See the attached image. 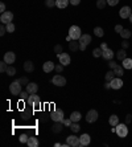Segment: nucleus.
Masks as SVG:
<instances>
[{"label":"nucleus","instance_id":"nucleus-1","mask_svg":"<svg viewBox=\"0 0 132 147\" xmlns=\"http://www.w3.org/2000/svg\"><path fill=\"white\" fill-rule=\"evenodd\" d=\"M115 130H116V134L119 138H125L128 135V127H127V123H119L115 126Z\"/></svg>","mask_w":132,"mask_h":147},{"label":"nucleus","instance_id":"nucleus-2","mask_svg":"<svg viewBox=\"0 0 132 147\" xmlns=\"http://www.w3.org/2000/svg\"><path fill=\"white\" fill-rule=\"evenodd\" d=\"M69 36L72 37V40H79L82 36V31L78 25H72L69 28Z\"/></svg>","mask_w":132,"mask_h":147},{"label":"nucleus","instance_id":"nucleus-3","mask_svg":"<svg viewBox=\"0 0 132 147\" xmlns=\"http://www.w3.org/2000/svg\"><path fill=\"white\" fill-rule=\"evenodd\" d=\"M26 103L34 109H38L41 106V100H40V97L36 96V94H30L29 97H28V100H26Z\"/></svg>","mask_w":132,"mask_h":147},{"label":"nucleus","instance_id":"nucleus-4","mask_svg":"<svg viewBox=\"0 0 132 147\" xmlns=\"http://www.w3.org/2000/svg\"><path fill=\"white\" fill-rule=\"evenodd\" d=\"M21 86L23 85L19 82V80H16V81L12 82L11 85H9V92H11L12 96H17V97H19V94L23 92V90H21Z\"/></svg>","mask_w":132,"mask_h":147},{"label":"nucleus","instance_id":"nucleus-5","mask_svg":"<svg viewBox=\"0 0 132 147\" xmlns=\"http://www.w3.org/2000/svg\"><path fill=\"white\" fill-rule=\"evenodd\" d=\"M50 119L54 122H62L64 121V111L61 109H56L50 113Z\"/></svg>","mask_w":132,"mask_h":147},{"label":"nucleus","instance_id":"nucleus-6","mask_svg":"<svg viewBox=\"0 0 132 147\" xmlns=\"http://www.w3.org/2000/svg\"><path fill=\"white\" fill-rule=\"evenodd\" d=\"M52 84L53 85H56V86H65L66 85V78L58 73V74H56V76H53Z\"/></svg>","mask_w":132,"mask_h":147},{"label":"nucleus","instance_id":"nucleus-7","mask_svg":"<svg viewBox=\"0 0 132 147\" xmlns=\"http://www.w3.org/2000/svg\"><path fill=\"white\" fill-rule=\"evenodd\" d=\"M12 20H13V13L9 11H5L0 16V21H1V24H4V25H7L8 23H12Z\"/></svg>","mask_w":132,"mask_h":147},{"label":"nucleus","instance_id":"nucleus-8","mask_svg":"<svg viewBox=\"0 0 132 147\" xmlns=\"http://www.w3.org/2000/svg\"><path fill=\"white\" fill-rule=\"evenodd\" d=\"M98 117H99V114H98L97 110H94V109H93V110H89L87 114H86V122H89V123H94V122H97Z\"/></svg>","mask_w":132,"mask_h":147},{"label":"nucleus","instance_id":"nucleus-9","mask_svg":"<svg viewBox=\"0 0 132 147\" xmlns=\"http://www.w3.org/2000/svg\"><path fill=\"white\" fill-rule=\"evenodd\" d=\"M66 143L69 144V147H81L79 138L77 135H69L66 138Z\"/></svg>","mask_w":132,"mask_h":147},{"label":"nucleus","instance_id":"nucleus-10","mask_svg":"<svg viewBox=\"0 0 132 147\" xmlns=\"http://www.w3.org/2000/svg\"><path fill=\"white\" fill-rule=\"evenodd\" d=\"M131 15H132V11H131V7H128V5L121 7L120 11H119V16H120L121 19H129Z\"/></svg>","mask_w":132,"mask_h":147},{"label":"nucleus","instance_id":"nucleus-11","mask_svg":"<svg viewBox=\"0 0 132 147\" xmlns=\"http://www.w3.org/2000/svg\"><path fill=\"white\" fill-rule=\"evenodd\" d=\"M58 60H60V62L64 66L70 65V62H72V58H70L69 53H60L58 54Z\"/></svg>","mask_w":132,"mask_h":147},{"label":"nucleus","instance_id":"nucleus-12","mask_svg":"<svg viewBox=\"0 0 132 147\" xmlns=\"http://www.w3.org/2000/svg\"><path fill=\"white\" fill-rule=\"evenodd\" d=\"M110 84H111V89L119 90L123 86V80H121V77H116L114 78L112 81H110Z\"/></svg>","mask_w":132,"mask_h":147},{"label":"nucleus","instance_id":"nucleus-13","mask_svg":"<svg viewBox=\"0 0 132 147\" xmlns=\"http://www.w3.org/2000/svg\"><path fill=\"white\" fill-rule=\"evenodd\" d=\"M91 142V138L89 134H82V135L79 136V143H81V147H86L89 146Z\"/></svg>","mask_w":132,"mask_h":147},{"label":"nucleus","instance_id":"nucleus-14","mask_svg":"<svg viewBox=\"0 0 132 147\" xmlns=\"http://www.w3.org/2000/svg\"><path fill=\"white\" fill-rule=\"evenodd\" d=\"M4 61L7 62L8 65H11L13 62L16 61V54L13 52H7V53L4 54Z\"/></svg>","mask_w":132,"mask_h":147},{"label":"nucleus","instance_id":"nucleus-15","mask_svg":"<svg viewBox=\"0 0 132 147\" xmlns=\"http://www.w3.org/2000/svg\"><path fill=\"white\" fill-rule=\"evenodd\" d=\"M26 92L29 94H36L37 93V90H38V85L36 84V82H29L28 85H26Z\"/></svg>","mask_w":132,"mask_h":147},{"label":"nucleus","instance_id":"nucleus-16","mask_svg":"<svg viewBox=\"0 0 132 147\" xmlns=\"http://www.w3.org/2000/svg\"><path fill=\"white\" fill-rule=\"evenodd\" d=\"M42 69H44L45 73H50V72H53V70L56 69V65H54L53 61H46L45 64H44V66H42Z\"/></svg>","mask_w":132,"mask_h":147},{"label":"nucleus","instance_id":"nucleus-17","mask_svg":"<svg viewBox=\"0 0 132 147\" xmlns=\"http://www.w3.org/2000/svg\"><path fill=\"white\" fill-rule=\"evenodd\" d=\"M64 130V123L62 122H54V125L52 126V131L54 134H60Z\"/></svg>","mask_w":132,"mask_h":147},{"label":"nucleus","instance_id":"nucleus-18","mask_svg":"<svg viewBox=\"0 0 132 147\" xmlns=\"http://www.w3.org/2000/svg\"><path fill=\"white\" fill-rule=\"evenodd\" d=\"M102 57L104 58V60H107V61H110V60H112V58H114V50H112V49H110V48L104 49V50H103Z\"/></svg>","mask_w":132,"mask_h":147},{"label":"nucleus","instance_id":"nucleus-19","mask_svg":"<svg viewBox=\"0 0 132 147\" xmlns=\"http://www.w3.org/2000/svg\"><path fill=\"white\" fill-rule=\"evenodd\" d=\"M26 144L29 147H38L40 142H38V138H36L34 135H29V139L26 142Z\"/></svg>","mask_w":132,"mask_h":147},{"label":"nucleus","instance_id":"nucleus-20","mask_svg":"<svg viewBox=\"0 0 132 147\" xmlns=\"http://www.w3.org/2000/svg\"><path fill=\"white\" fill-rule=\"evenodd\" d=\"M70 3V0H56V7L60 8V9H64L66 8Z\"/></svg>","mask_w":132,"mask_h":147},{"label":"nucleus","instance_id":"nucleus-21","mask_svg":"<svg viewBox=\"0 0 132 147\" xmlns=\"http://www.w3.org/2000/svg\"><path fill=\"white\" fill-rule=\"evenodd\" d=\"M24 70H25L26 73H32L34 70V65L32 61H25L24 62Z\"/></svg>","mask_w":132,"mask_h":147},{"label":"nucleus","instance_id":"nucleus-22","mask_svg":"<svg viewBox=\"0 0 132 147\" xmlns=\"http://www.w3.org/2000/svg\"><path fill=\"white\" fill-rule=\"evenodd\" d=\"M69 49L72 50V52H77L79 49V41L77 40H72L70 43H69Z\"/></svg>","mask_w":132,"mask_h":147},{"label":"nucleus","instance_id":"nucleus-23","mask_svg":"<svg viewBox=\"0 0 132 147\" xmlns=\"http://www.w3.org/2000/svg\"><path fill=\"white\" fill-rule=\"evenodd\" d=\"M81 44H85V45H89L91 43V36L90 35H82L81 36V39L78 40Z\"/></svg>","mask_w":132,"mask_h":147},{"label":"nucleus","instance_id":"nucleus-24","mask_svg":"<svg viewBox=\"0 0 132 147\" xmlns=\"http://www.w3.org/2000/svg\"><path fill=\"white\" fill-rule=\"evenodd\" d=\"M119 35L123 37V40H127V39H129V37H132V31H129V29L124 28V29H123V31H121Z\"/></svg>","mask_w":132,"mask_h":147},{"label":"nucleus","instance_id":"nucleus-25","mask_svg":"<svg viewBox=\"0 0 132 147\" xmlns=\"http://www.w3.org/2000/svg\"><path fill=\"white\" fill-rule=\"evenodd\" d=\"M125 57H127V52H125V49H123V48H121V49H119L116 52V58H118V60L123 61Z\"/></svg>","mask_w":132,"mask_h":147},{"label":"nucleus","instance_id":"nucleus-26","mask_svg":"<svg viewBox=\"0 0 132 147\" xmlns=\"http://www.w3.org/2000/svg\"><path fill=\"white\" fill-rule=\"evenodd\" d=\"M114 72H115V74L118 77H121L124 74V68H123V65H116L114 68Z\"/></svg>","mask_w":132,"mask_h":147},{"label":"nucleus","instance_id":"nucleus-27","mask_svg":"<svg viewBox=\"0 0 132 147\" xmlns=\"http://www.w3.org/2000/svg\"><path fill=\"white\" fill-rule=\"evenodd\" d=\"M81 118H82V115H81L79 111H73L72 114H70V119H72L73 122H79Z\"/></svg>","mask_w":132,"mask_h":147},{"label":"nucleus","instance_id":"nucleus-28","mask_svg":"<svg viewBox=\"0 0 132 147\" xmlns=\"http://www.w3.org/2000/svg\"><path fill=\"white\" fill-rule=\"evenodd\" d=\"M108 123L111 125V126H116V125H119V117L115 115V114H112V115L110 117V119H108Z\"/></svg>","mask_w":132,"mask_h":147},{"label":"nucleus","instance_id":"nucleus-29","mask_svg":"<svg viewBox=\"0 0 132 147\" xmlns=\"http://www.w3.org/2000/svg\"><path fill=\"white\" fill-rule=\"evenodd\" d=\"M121 65H123V68H124V69H132V58H127L125 57L124 60H123V64H121Z\"/></svg>","mask_w":132,"mask_h":147},{"label":"nucleus","instance_id":"nucleus-30","mask_svg":"<svg viewBox=\"0 0 132 147\" xmlns=\"http://www.w3.org/2000/svg\"><path fill=\"white\" fill-rule=\"evenodd\" d=\"M94 35L97 36V37H103V36H104V31H103V28L95 27L94 28Z\"/></svg>","mask_w":132,"mask_h":147},{"label":"nucleus","instance_id":"nucleus-31","mask_svg":"<svg viewBox=\"0 0 132 147\" xmlns=\"http://www.w3.org/2000/svg\"><path fill=\"white\" fill-rule=\"evenodd\" d=\"M114 76H115V72H114V69H110L107 73H106V81L107 82H110V81H112L114 78Z\"/></svg>","mask_w":132,"mask_h":147},{"label":"nucleus","instance_id":"nucleus-32","mask_svg":"<svg viewBox=\"0 0 132 147\" xmlns=\"http://www.w3.org/2000/svg\"><path fill=\"white\" fill-rule=\"evenodd\" d=\"M70 130H72L73 132H78L79 130H81V126L78 125V122H73V123L70 125Z\"/></svg>","mask_w":132,"mask_h":147},{"label":"nucleus","instance_id":"nucleus-33","mask_svg":"<svg viewBox=\"0 0 132 147\" xmlns=\"http://www.w3.org/2000/svg\"><path fill=\"white\" fill-rule=\"evenodd\" d=\"M49 118H50V114H48V113H41L40 122H42V123H46V122L49 121Z\"/></svg>","mask_w":132,"mask_h":147},{"label":"nucleus","instance_id":"nucleus-34","mask_svg":"<svg viewBox=\"0 0 132 147\" xmlns=\"http://www.w3.org/2000/svg\"><path fill=\"white\" fill-rule=\"evenodd\" d=\"M5 73H7L9 77H13V76L16 74V68H15V66H8V69H7Z\"/></svg>","mask_w":132,"mask_h":147},{"label":"nucleus","instance_id":"nucleus-35","mask_svg":"<svg viewBox=\"0 0 132 147\" xmlns=\"http://www.w3.org/2000/svg\"><path fill=\"white\" fill-rule=\"evenodd\" d=\"M102 54H103V50L100 49V48H95L94 50H93V56H94V57H102Z\"/></svg>","mask_w":132,"mask_h":147},{"label":"nucleus","instance_id":"nucleus-36","mask_svg":"<svg viewBox=\"0 0 132 147\" xmlns=\"http://www.w3.org/2000/svg\"><path fill=\"white\" fill-rule=\"evenodd\" d=\"M106 5H107V0H97V7L99 9H104Z\"/></svg>","mask_w":132,"mask_h":147},{"label":"nucleus","instance_id":"nucleus-37","mask_svg":"<svg viewBox=\"0 0 132 147\" xmlns=\"http://www.w3.org/2000/svg\"><path fill=\"white\" fill-rule=\"evenodd\" d=\"M7 69H8V64L3 60V61L0 62V72H1V73H5V72H7Z\"/></svg>","mask_w":132,"mask_h":147},{"label":"nucleus","instance_id":"nucleus-38","mask_svg":"<svg viewBox=\"0 0 132 147\" xmlns=\"http://www.w3.org/2000/svg\"><path fill=\"white\" fill-rule=\"evenodd\" d=\"M5 27H7V32H8V33H13V32H15V24H13V23H8Z\"/></svg>","mask_w":132,"mask_h":147},{"label":"nucleus","instance_id":"nucleus-39","mask_svg":"<svg viewBox=\"0 0 132 147\" xmlns=\"http://www.w3.org/2000/svg\"><path fill=\"white\" fill-rule=\"evenodd\" d=\"M28 97H29V93H28L26 90H25V92H21V93L19 94V98H20V100L25 101V102H26V100H28Z\"/></svg>","mask_w":132,"mask_h":147},{"label":"nucleus","instance_id":"nucleus-40","mask_svg":"<svg viewBox=\"0 0 132 147\" xmlns=\"http://www.w3.org/2000/svg\"><path fill=\"white\" fill-rule=\"evenodd\" d=\"M28 139H29V135H28V134H21V135H20V143H26Z\"/></svg>","mask_w":132,"mask_h":147},{"label":"nucleus","instance_id":"nucleus-41","mask_svg":"<svg viewBox=\"0 0 132 147\" xmlns=\"http://www.w3.org/2000/svg\"><path fill=\"white\" fill-rule=\"evenodd\" d=\"M21 117H23V119H24V121H26L28 118H30V117H32V111H28V110H25V111H23Z\"/></svg>","mask_w":132,"mask_h":147},{"label":"nucleus","instance_id":"nucleus-42","mask_svg":"<svg viewBox=\"0 0 132 147\" xmlns=\"http://www.w3.org/2000/svg\"><path fill=\"white\" fill-rule=\"evenodd\" d=\"M45 5L48 8H53L56 5V0H45Z\"/></svg>","mask_w":132,"mask_h":147},{"label":"nucleus","instance_id":"nucleus-43","mask_svg":"<svg viewBox=\"0 0 132 147\" xmlns=\"http://www.w3.org/2000/svg\"><path fill=\"white\" fill-rule=\"evenodd\" d=\"M64 68H65V66L60 62V64H57V65H56V69H54V70H56L57 73H62V72H64Z\"/></svg>","mask_w":132,"mask_h":147},{"label":"nucleus","instance_id":"nucleus-44","mask_svg":"<svg viewBox=\"0 0 132 147\" xmlns=\"http://www.w3.org/2000/svg\"><path fill=\"white\" fill-rule=\"evenodd\" d=\"M62 123H64V126H66V127H70V125L73 123V121L70 119V118H64Z\"/></svg>","mask_w":132,"mask_h":147},{"label":"nucleus","instance_id":"nucleus-45","mask_svg":"<svg viewBox=\"0 0 132 147\" xmlns=\"http://www.w3.org/2000/svg\"><path fill=\"white\" fill-rule=\"evenodd\" d=\"M5 33H7V27H5L4 24H1V25H0V36H4Z\"/></svg>","mask_w":132,"mask_h":147},{"label":"nucleus","instance_id":"nucleus-46","mask_svg":"<svg viewBox=\"0 0 132 147\" xmlns=\"http://www.w3.org/2000/svg\"><path fill=\"white\" fill-rule=\"evenodd\" d=\"M54 52L57 53V56H58L60 53H62V45H60V44L56 45V47H54Z\"/></svg>","mask_w":132,"mask_h":147},{"label":"nucleus","instance_id":"nucleus-47","mask_svg":"<svg viewBox=\"0 0 132 147\" xmlns=\"http://www.w3.org/2000/svg\"><path fill=\"white\" fill-rule=\"evenodd\" d=\"M19 82L21 84V85H28V84H29V81H28V78H26V77L19 78Z\"/></svg>","mask_w":132,"mask_h":147},{"label":"nucleus","instance_id":"nucleus-48","mask_svg":"<svg viewBox=\"0 0 132 147\" xmlns=\"http://www.w3.org/2000/svg\"><path fill=\"white\" fill-rule=\"evenodd\" d=\"M119 1H120V0H107V4H108V5H111V7H115V5H116Z\"/></svg>","mask_w":132,"mask_h":147},{"label":"nucleus","instance_id":"nucleus-49","mask_svg":"<svg viewBox=\"0 0 132 147\" xmlns=\"http://www.w3.org/2000/svg\"><path fill=\"white\" fill-rule=\"evenodd\" d=\"M116 65H118V64L115 61H112V60H110V61H108V68H110V69H114Z\"/></svg>","mask_w":132,"mask_h":147},{"label":"nucleus","instance_id":"nucleus-50","mask_svg":"<svg viewBox=\"0 0 132 147\" xmlns=\"http://www.w3.org/2000/svg\"><path fill=\"white\" fill-rule=\"evenodd\" d=\"M123 29H124V28L121 27L120 24H118V25H115V32H118V33H120V32L123 31Z\"/></svg>","mask_w":132,"mask_h":147},{"label":"nucleus","instance_id":"nucleus-51","mask_svg":"<svg viewBox=\"0 0 132 147\" xmlns=\"http://www.w3.org/2000/svg\"><path fill=\"white\" fill-rule=\"evenodd\" d=\"M128 47H129V43L127 41V40H123V43H121V48H123V49H127Z\"/></svg>","mask_w":132,"mask_h":147},{"label":"nucleus","instance_id":"nucleus-52","mask_svg":"<svg viewBox=\"0 0 132 147\" xmlns=\"http://www.w3.org/2000/svg\"><path fill=\"white\" fill-rule=\"evenodd\" d=\"M132 122V115L131 114H127V115H125V123L128 125V123H131Z\"/></svg>","mask_w":132,"mask_h":147},{"label":"nucleus","instance_id":"nucleus-53","mask_svg":"<svg viewBox=\"0 0 132 147\" xmlns=\"http://www.w3.org/2000/svg\"><path fill=\"white\" fill-rule=\"evenodd\" d=\"M0 12H1V13L5 12V4L4 3H0Z\"/></svg>","mask_w":132,"mask_h":147},{"label":"nucleus","instance_id":"nucleus-54","mask_svg":"<svg viewBox=\"0 0 132 147\" xmlns=\"http://www.w3.org/2000/svg\"><path fill=\"white\" fill-rule=\"evenodd\" d=\"M70 3H72V5H78L81 3V0H70Z\"/></svg>","mask_w":132,"mask_h":147},{"label":"nucleus","instance_id":"nucleus-55","mask_svg":"<svg viewBox=\"0 0 132 147\" xmlns=\"http://www.w3.org/2000/svg\"><path fill=\"white\" fill-rule=\"evenodd\" d=\"M86 48H87V45H85V44H81V43H79V49L82 50V52H83V50H86Z\"/></svg>","mask_w":132,"mask_h":147},{"label":"nucleus","instance_id":"nucleus-56","mask_svg":"<svg viewBox=\"0 0 132 147\" xmlns=\"http://www.w3.org/2000/svg\"><path fill=\"white\" fill-rule=\"evenodd\" d=\"M104 89H106V90L111 89V84H110V82H107V81H106V84H104Z\"/></svg>","mask_w":132,"mask_h":147},{"label":"nucleus","instance_id":"nucleus-57","mask_svg":"<svg viewBox=\"0 0 132 147\" xmlns=\"http://www.w3.org/2000/svg\"><path fill=\"white\" fill-rule=\"evenodd\" d=\"M99 48H100V49H102V50H104V49H107V48H108V47H107V44H106V43H102V45H100V47H99Z\"/></svg>","mask_w":132,"mask_h":147},{"label":"nucleus","instance_id":"nucleus-58","mask_svg":"<svg viewBox=\"0 0 132 147\" xmlns=\"http://www.w3.org/2000/svg\"><path fill=\"white\" fill-rule=\"evenodd\" d=\"M54 146H56V147H60V146H62V144H61V143H58V142H57V143H54Z\"/></svg>","mask_w":132,"mask_h":147},{"label":"nucleus","instance_id":"nucleus-59","mask_svg":"<svg viewBox=\"0 0 132 147\" xmlns=\"http://www.w3.org/2000/svg\"><path fill=\"white\" fill-rule=\"evenodd\" d=\"M129 21H131V23H132V15L129 16Z\"/></svg>","mask_w":132,"mask_h":147}]
</instances>
